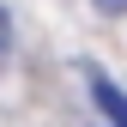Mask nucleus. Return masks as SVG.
<instances>
[{"label":"nucleus","mask_w":127,"mask_h":127,"mask_svg":"<svg viewBox=\"0 0 127 127\" xmlns=\"http://www.w3.org/2000/svg\"><path fill=\"white\" fill-rule=\"evenodd\" d=\"M97 12H109V18H115V12H127V0H97Z\"/></svg>","instance_id":"nucleus-3"},{"label":"nucleus","mask_w":127,"mask_h":127,"mask_svg":"<svg viewBox=\"0 0 127 127\" xmlns=\"http://www.w3.org/2000/svg\"><path fill=\"white\" fill-rule=\"evenodd\" d=\"M91 97H97V109H103L115 127H127V91H121V85H109L103 73H91Z\"/></svg>","instance_id":"nucleus-1"},{"label":"nucleus","mask_w":127,"mask_h":127,"mask_svg":"<svg viewBox=\"0 0 127 127\" xmlns=\"http://www.w3.org/2000/svg\"><path fill=\"white\" fill-rule=\"evenodd\" d=\"M12 49V18H6V6H0V55Z\"/></svg>","instance_id":"nucleus-2"}]
</instances>
